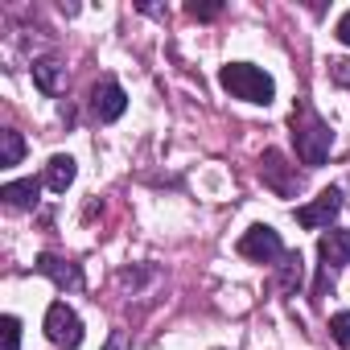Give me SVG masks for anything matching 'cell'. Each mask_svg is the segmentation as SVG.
Masks as SVG:
<instances>
[{"label": "cell", "mask_w": 350, "mask_h": 350, "mask_svg": "<svg viewBox=\"0 0 350 350\" xmlns=\"http://www.w3.org/2000/svg\"><path fill=\"white\" fill-rule=\"evenodd\" d=\"M338 42L350 46V13H342V21H338Z\"/></svg>", "instance_id": "cell-19"}, {"label": "cell", "mask_w": 350, "mask_h": 350, "mask_svg": "<svg viewBox=\"0 0 350 350\" xmlns=\"http://www.w3.org/2000/svg\"><path fill=\"white\" fill-rule=\"evenodd\" d=\"M317 252H321L325 272H338L342 264H350V231H325L317 239Z\"/></svg>", "instance_id": "cell-8"}, {"label": "cell", "mask_w": 350, "mask_h": 350, "mask_svg": "<svg viewBox=\"0 0 350 350\" xmlns=\"http://www.w3.org/2000/svg\"><path fill=\"white\" fill-rule=\"evenodd\" d=\"M338 211H342V194L338 190H321L309 206L297 211V223L309 227V231H321V227H329V219H338Z\"/></svg>", "instance_id": "cell-6"}, {"label": "cell", "mask_w": 350, "mask_h": 350, "mask_svg": "<svg viewBox=\"0 0 350 350\" xmlns=\"http://www.w3.org/2000/svg\"><path fill=\"white\" fill-rule=\"evenodd\" d=\"M329 334H334V342H338V346H350V313H334Z\"/></svg>", "instance_id": "cell-15"}, {"label": "cell", "mask_w": 350, "mask_h": 350, "mask_svg": "<svg viewBox=\"0 0 350 350\" xmlns=\"http://www.w3.org/2000/svg\"><path fill=\"white\" fill-rule=\"evenodd\" d=\"M75 157H66V152H58V157H50V165H46V186L54 190V194H66V186L75 182Z\"/></svg>", "instance_id": "cell-11"}, {"label": "cell", "mask_w": 350, "mask_h": 350, "mask_svg": "<svg viewBox=\"0 0 350 350\" xmlns=\"http://www.w3.org/2000/svg\"><path fill=\"white\" fill-rule=\"evenodd\" d=\"M239 252H243L247 260H256V264L284 260V243H280V235H276L272 227H264V223H256V227L239 239Z\"/></svg>", "instance_id": "cell-4"}, {"label": "cell", "mask_w": 350, "mask_h": 350, "mask_svg": "<svg viewBox=\"0 0 350 350\" xmlns=\"http://www.w3.org/2000/svg\"><path fill=\"white\" fill-rule=\"evenodd\" d=\"M329 79H334L338 87H350V58H334V62H329Z\"/></svg>", "instance_id": "cell-17"}, {"label": "cell", "mask_w": 350, "mask_h": 350, "mask_svg": "<svg viewBox=\"0 0 350 350\" xmlns=\"http://www.w3.org/2000/svg\"><path fill=\"white\" fill-rule=\"evenodd\" d=\"M264 182L280 194V198H293L297 194V186H301V178H297V169H288V161H284V152H276V148H268L264 152Z\"/></svg>", "instance_id": "cell-5"}, {"label": "cell", "mask_w": 350, "mask_h": 350, "mask_svg": "<svg viewBox=\"0 0 350 350\" xmlns=\"http://www.w3.org/2000/svg\"><path fill=\"white\" fill-rule=\"evenodd\" d=\"M0 329H5V350H17L21 346V321L9 313V317H0Z\"/></svg>", "instance_id": "cell-14"}, {"label": "cell", "mask_w": 350, "mask_h": 350, "mask_svg": "<svg viewBox=\"0 0 350 350\" xmlns=\"http://www.w3.org/2000/svg\"><path fill=\"white\" fill-rule=\"evenodd\" d=\"M284 288H293V284H301V256H284V280H280Z\"/></svg>", "instance_id": "cell-16"}, {"label": "cell", "mask_w": 350, "mask_h": 350, "mask_svg": "<svg viewBox=\"0 0 350 350\" xmlns=\"http://www.w3.org/2000/svg\"><path fill=\"white\" fill-rule=\"evenodd\" d=\"M42 276H50L58 288H83V272L75 268V264H66V260H58V256H38V264H33Z\"/></svg>", "instance_id": "cell-9"}, {"label": "cell", "mask_w": 350, "mask_h": 350, "mask_svg": "<svg viewBox=\"0 0 350 350\" xmlns=\"http://www.w3.org/2000/svg\"><path fill=\"white\" fill-rule=\"evenodd\" d=\"M91 107H95V116L103 120V124H111V120H120L124 116V107H128V95H124V87L120 83H99L95 87V95H91Z\"/></svg>", "instance_id": "cell-7"}, {"label": "cell", "mask_w": 350, "mask_h": 350, "mask_svg": "<svg viewBox=\"0 0 350 350\" xmlns=\"http://www.w3.org/2000/svg\"><path fill=\"white\" fill-rule=\"evenodd\" d=\"M46 338H50L58 350H79V342H83V321H79V313H75L66 301H54V305L46 309Z\"/></svg>", "instance_id": "cell-3"}, {"label": "cell", "mask_w": 350, "mask_h": 350, "mask_svg": "<svg viewBox=\"0 0 350 350\" xmlns=\"http://www.w3.org/2000/svg\"><path fill=\"white\" fill-rule=\"evenodd\" d=\"M38 182L33 178H21V182H9L5 190H0V198H5V206H13V211H29L33 202H38Z\"/></svg>", "instance_id": "cell-12"}, {"label": "cell", "mask_w": 350, "mask_h": 350, "mask_svg": "<svg viewBox=\"0 0 350 350\" xmlns=\"http://www.w3.org/2000/svg\"><path fill=\"white\" fill-rule=\"evenodd\" d=\"M103 350H124V334H111V338H107V346H103Z\"/></svg>", "instance_id": "cell-20"}, {"label": "cell", "mask_w": 350, "mask_h": 350, "mask_svg": "<svg viewBox=\"0 0 350 350\" xmlns=\"http://www.w3.org/2000/svg\"><path fill=\"white\" fill-rule=\"evenodd\" d=\"M293 144H297V157H301L309 169L325 165V157H329V148H334L329 124H325L309 103H297V107H293Z\"/></svg>", "instance_id": "cell-1"}, {"label": "cell", "mask_w": 350, "mask_h": 350, "mask_svg": "<svg viewBox=\"0 0 350 350\" xmlns=\"http://www.w3.org/2000/svg\"><path fill=\"white\" fill-rule=\"evenodd\" d=\"M219 83H223V91L231 95V99H243V103H272L276 99V83H272V75H264L260 66H252V62H227L223 70H219Z\"/></svg>", "instance_id": "cell-2"}, {"label": "cell", "mask_w": 350, "mask_h": 350, "mask_svg": "<svg viewBox=\"0 0 350 350\" xmlns=\"http://www.w3.org/2000/svg\"><path fill=\"white\" fill-rule=\"evenodd\" d=\"M21 157H25V140H21V132H13V128H5L0 132V165H21Z\"/></svg>", "instance_id": "cell-13"}, {"label": "cell", "mask_w": 350, "mask_h": 350, "mask_svg": "<svg viewBox=\"0 0 350 350\" xmlns=\"http://www.w3.org/2000/svg\"><path fill=\"white\" fill-rule=\"evenodd\" d=\"M33 83H38V91L58 95L66 87V66L54 62V58H42V62H33Z\"/></svg>", "instance_id": "cell-10"}, {"label": "cell", "mask_w": 350, "mask_h": 350, "mask_svg": "<svg viewBox=\"0 0 350 350\" xmlns=\"http://www.w3.org/2000/svg\"><path fill=\"white\" fill-rule=\"evenodd\" d=\"M186 13H190V17H198V21H211V17H219V13H223V5H198V0H194Z\"/></svg>", "instance_id": "cell-18"}]
</instances>
